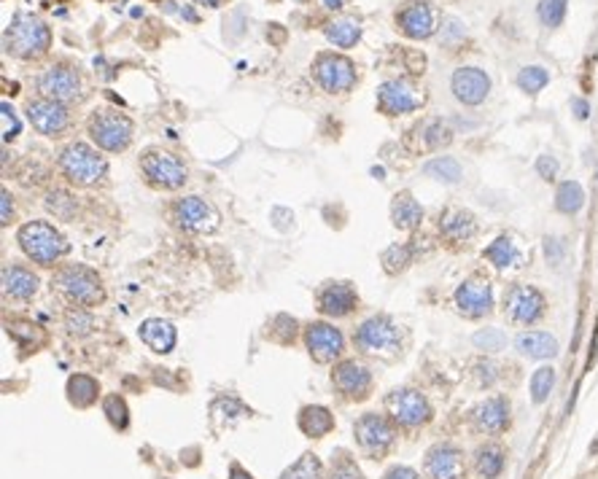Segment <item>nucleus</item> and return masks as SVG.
I'll list each match as a JSON object with an SVG mask.
<instances>
[{
	"mask_svg": "<svg viewBox=\"0 0 598 479\" xmlns=\"http://www.w3.org/2000/svg\"><path fill=\"white\" fill-rule=\"evenodd\" d=\"M327 479H364V471L359 468L354 455H348L345 450H340V453L334 455L332 466H329Z\"/></svg>",
	"mask_w": 598,
	"mask_h": 479,
	"instance_id": "42",
	"label": "nucleus"
},
{
	"mask_svg": "<svg viewBox=\"0 0 598 479\" xmlns=\"http://www.w3.org/2000/svg\"><path fill=\"white\" fill-rule=\"evenodd\" d=\"M585 205V188L577 181H563L555 191V210L558 213L574 215L580 213Z\"/></svg>",
	"mask_w": 598,
	"mask_h": 479,
	"instance_id": "36",
	"label": "nucleus"
},
{
	"mask_svg": "<svg viewBox=\"0 0 598 479\" xmlns=\"http://www.w3.org/2000/svg\"><path fill=\"white\" fill-rule=\"evenodd\" d=\"M315 305L329 318H345L359 307V293L348 280H329L315 293Z\"/></svg>",
	"mask_w": 598,
	"mask_h": 479,
	"instance_id": "20",
	"label": "nucleus"
},
{
	"mask_svg": "<svg viewBox=\"0 0 598 479\" xmlns=\"http://www.w3.org/2000/svg\"><path fill=\"white\" fill-rule=\"evenodd\" d=\"M65 390H68V401L76 410H86L100 396V383H97L95 377H89V374H73Z\"/></svg>",
	"mask_w": 598,
	"mask_h": 479,
	"instance_id": "31",
	"label": "nucleus"
},
{
	"mask_svg": "<svg viewBox=\"0 0 598 479\" xmlns=\"http://www.w3.org/2000/svg\"><path fill=\"white\" fill-rule=\"evenodd\" d=\"M483 256H485L496 269H507V266H515L517 261H520V251H517V245L512 242V237H507V235L493 240Z\"/></svg>",
	"mask_w": 598,
	"mask_h": 479,
	"instance_id": "33",
	"label": "nucleus"
},
{
	"mask_svg": "<svg viewBox=\"0 0 598 479\" xmlns=\"http://www.w3.org/2000/svg\"><path fill=\"white\" fill-rule=\"evenodd\" d=\"M439 235L448 242H466L477 235V218L469 210L450 208L439 215Z\"/></svg>",
	"mask_w": 598,
	"mask_h": 479,
	"instance_id": "26",
	"label": "nucleus"
},
{
	"mask_svg": "<svg viewBox=\"0 0 598 479\" xmlns=\"http://www.w3.org/2000/svg\"><path fill=\"white\" fill-rule=\"evenodd\" d=\"M453 299H456L458 312L469 320H480L493 312V288H490L488 280L480 278V275L463 280L461 286L456 288Z\"/></svg>",
	"mask_w": 598,
	"mask_h": 479,
	"instance_id": "17",
	"label": "nucleus"
},
{
	"mask_svg": "<svg viewBox=\"0 0 598 479\" xmlns=\"http://www.w3.org/2000/svg\"><path fill=\"white\" fill-rule=\"evenodd\" d=\"M3 140H14L16 135H19V121H16L14 111L9 108V103H3Z\"/></svg>",
	"mask_w": 598,
	"mask_h": 479,
	"instance_id": "49",
	"label": "nucleus"
},
{
	"mask_svg": "<svg viewBox=\"0 0 598 479\" xmlns=\"http://www.w3.org/2000/svg\"><path fill=\"white\" fill-rule=\"evenodd\" d=\"M313 79L315 84L329 94L351 92L356 86V65L334 52H324L315 57L313 62Z\"/></svg>",
	"mask_w": 598,
	"mask_h": 479,
	"instance_id": "10",
	"label": "nucleus"
},
{
	"mask_svg": "<svg viewBox=\"0 0 598 479\" xmlns=\"http://www.w3.org/2000/svg\"><path fill=\"white\" fill-rule=\"evenodd\" d=\"M571 108H574V116H577V119H587V116H590V106H587V100L574 97V100H571Z\"/></svg>",
	"mask_w": 598,
	"mask_h": 479,
	"instance_id": "53",
	"label": "nucleus"
},
{
	"mask_svg": "<svg viewBox=\"0 0 598 479\" xmlns=\"http://www.w3.org/2000/svg\"><path fill=\"white\" fill-rule=\"evenodd\" d=\"M297 423H299V431H302L305 436H310V439H324L327 434L334 431V415L329 412L327 407H321V404H308V407L299 410Z\"/></svg>",
	"mask_w": 598,
	"mask_h": 479,
	"instance_id": "27",
	"label": "nucleus"
},
{
	"mask_svg": "<svg viewBox=\"0 0 598 479\" xmlns=\"http://www.w3.org/2000/svg\"><path fill=\"white\" fill-rule=\"evenodd\" d=\"M383 479H421L418 477V471L410 466H391L385 474H383Z\"/></svg>",
	"mask_w": 598,
	"mask_h": 479,
	"instance_id": "52",
	"label": "nucleus"
},
{
	"mask_svg": "<svg viewBox=\"0 0 598 479\" xmlns=\"http://www.w3.org/2000/svg\"><path fill=\"white\" fill-rule=\"evenodd\" d=\"M475 374H477V380H480V385H490V383H496V377H499V366H496L493 361H477Z\"/></svg>",
	"mask_w": 598,
	"mask_h": 479,
	"instance_id": "48",
	"label": "nucleus"
},
{
	"mask_svg": "<svg viewBox=\"0 0 598 479\" xmlns=\"http://www.w3.org/2000/svg\"><path fill=\"white\" fill-rule=\"evenodd\" d=\"M16 242L30 261L41 266H55L68 253V240L49 221H28L16 232Z\"/></svg>",
	"mask_w": 598,
	"mask_h": 479,
	"instance_id": "3",
	"label": "nucleus"
},
{
	"mask_svg": "<svg viewBox=\"0 0 598 479\" xmlns=\"http://www.w3.org/2000/svg\"><path fill=\"white\" fill-rule=\"evenodd\" d=\"M0 205H3V210H0V224L3 227H9L11 224V215H14V197H11V191L9 188H3V194H0Z\"/></svg>",
	"mask_w": 598,
	"mask_h": 479,
	"instance_id": "51",
	"label": "nucleus"
},
{
	"mask_svg": "<svg viewBox=\"0 0 598 479\" xmlns=\"http://www.w3.org/2000/svg\"><path fill=\"white\" fill-rule=\"evenodd\" d=\"M412 261H415V245H412V242H394V245L385 248L380 256V264L388 275L405 272Z\"/></svg>",
	"mask_w": 598,
	"mask_h": 479,
	"instance_id": "34",
	"label": "nucleus"
},
{
	"mask_svg": "<svg viewBox=\"0 0 598 479\" xmlns=\"http://www.w3.org/2000/svg\"><path fill=\"white\" fill-rule=\"evenodd\" d=\"M426 103L423 92L405 79H391L383 81L378 86V111L385 116H405L412 113Z\"/></svg>",
	"mask_w": 598,
	"mask_h": 479,
	"instance_id": "12",
	"label": "nucleus"
},
{
	"mask_svg": "<svg viewBox=\"0 0 598 479\" xmlns=\"http://www.w3.org/2000/svg\"><path fill=\"white\" fill-rule=\"evenodd\" d=\"M396 30L412 40H426L436 33V11L423 0H407L394 16Z\"/></svg>",
	"mask_w": 598,
	"mask_h": 479,
	"instance_id": "18",
	"label": "nucleus"
},
{
	"mask_svg": "<svg viewBox=\"0 0 598 479\" xmlns=\"http://www.w3.org/2000/svg\"><path fill=\"white\" fill-rule=\"evenodd\" d=\"M450 140H453V130H450L445 121L442 119L426 121V127H423V146L436 151V148L442 146H450Z\"/></svg>",
	"mask_w": 598,
	"mask_h": 479,
	"instance_id": "44",
	"label": "nucleus"
},
{
	"mask_svg": "<svg viewBox=\"0 0 598 479\" xmlns=\"http://www.w3.org/2000/svg\"><path fill=\"white\" fill-rule=\"evenodd\" d=\"M38 92L49 100L57 103H73L81 97V79L79 73L68 65H52L49 70H43L38 79Z\"/></svg>",
	"mask_w": 598,
	"mask_h": 479,
	"instance_id": "19",
	"label": "nucleus"
},
{
	"mask_svg": "<svg viewBox=\"0 0 598 479\" xmlns=\"http://www.w3.org/2000/svg\"><path fill=\"white\" fill-rule=\"evenodd\" d=\"M230 479H254V477H251V474H248V471H245L240 463H232V466H230Z\"/></svg>",
	"mask_w": 598,
	"mask_h": 479,
	"instance_id": "54",
	"label": "nucleus"
},
{
	"mask_svg": "<svg viewBox=\"0 0 598 479\" xmlns=\"http://www.w3.org/2000/svg\"><path fill=\"white\" fill-rule=\"evenodd\" d=\"M57 167L65 175V181L79 188L97 186L106 175H108V162L100 157L95 148L86 143H68L57 157Z\"/></svg>",
	"mask_w": 598,
	"mask_h": 479,
	"instance_id": "2",
	"label": "nucleus"
},
{
	"mask_svg": "<svg viewBox=\"0 0 598 479\" xmlns=\"http://www.w3.org/2000/svg\"><path fill=\"white\" fill-rule=\"evenodd\" d=\"M3 40H6V52H11L19 60H38L52 46V30L41 16L19 11L6 27Z\"/></svg>",
	"mask_w": 598,
	"mask_h": 479,
	"instance_id": "1",
	"label": "nucleus"
},
{
	"mask_svg": "<svg viewBox=\"0 0 598 479\" xmlns=\"http://www.w3.org/2000/svg\"><path fill=\"white\" fill-rule=\"evenodd\" d=\"M0 280H3V293L16 302H30L41 286L38 275L25 264H6L0 272Z\"/></svg>",
	"mask_w": 598,
	"mask_h": 479,
	"instance_id": "23",
	"label": "nucleus"
},
{
	"mask_svg": "<svg viewBox=\"0 0 598 479\" xmlns=\"http://www.w3.org/2000/svg\"><path fill=\"white\" fill-rule=\"evenodd\" d=\"M305 347L318 364H334L345 350V337L327 320H313L305 326Z\"/></svg>",
	"mask_w": 598,
	"mask_h": 479,
	"instance_id": "15",
	"label": "nucleus"
},
{
	"mask_svg": "<svg viewBox=\"0 0 598 479\" xmlns=\"http://www.w3.org/2000/svg\"><path fill=\"white\" fill-rule=\"evenodd\" d=\"M450 89L463 106H480L490 92V79L483 67H458L450 79Z\"/></svg>",
	"mask_w": 598,
	"mask_h": 479,
	"instance_id": "22",
	"label": "nucleus"
},
{
	"mask_svg": "<svg viewBox=\"0 0 598 479\" xmlns=\"http://www.w3.org/2000/svg\"><path fill=\"white\" fill-rule=\"evenodd\" d=\"M504 463H507V453H504L499 444H483L477 447L475 453V471L480 479H499L504 471Z\"/></svg>",
	"mask_w": 598,
	"mask_h": 479,
	"instance_id": "30",
	"label": "nucleus"
},
{
	"mask_svg": "<svg viewBox=\"0 0 598 479\" xmlns=\"http://www.w3.org/2000/svg\"><path fill=\"white\" fill-rule=\"evenodd\" d=\"M140 173L154 188L162 191H176L189 181L186 164L178 159L176 154L162 151V148H146L140 157Z\"/></svg>",
	"mask_w": 598,
	"mask_h": 479,
	"instance_id": "7",
	"label": "nucleus"
},
{
	"mask_svg": "<svg viewBox=\"0 0 598 479\" xmlns=\"http://www.w3.org/2000/svg\"><path fill=\"white\" fill-rule=\"evenodd\" d=\"M423 175L434 178L439 184H458L463 178V170L458 159H453V157H434L423 164Z\"/></svg>",
	"mask_w": 598,
	"mask_h": 479,
	"instance_id": "35",
	"label": "nucleus"
},
{
	"mask_svg": "<svg viewBox=\"0 0 598 479\" xmlns=\"http://www.w3.org/2000/svg\"><path fill=\"white\" fill-rule=\"evenodd\" d=\"M52 286L70 299L76 307H97L106 302L103 280L92 266L86 264H65L60 266L52 278Z\"/></svg>",
	"mask_w": 598,
	"mask_h": 479,
	"instance_id": "4",
	"label": "nucleus"
},
{
	"mask_svg": "<svg viewBox=\"0 0 598 479\" xmlns=\"http://www.w3.org/2000/svg\"><path fill=\"white\" fill-rule=\"evenodd\" d=\"M472 342H475L480 350H502V347L507 345V337H504V332H499V329H483V332H477L475 337H472Z\"/></svg>",
	"mask_w": 598,
	"mask_h": 479,
	"instance_id": "47",
	"label": "nucleus"
},
{
	"mask_svg": "<svg viewBox=\"0 0 598 479\" xmlns=\"http://www.w3.org/2000/svg\"><path fill=\"white\" fill-rule=\"evenodd\" d=\"M321 3H324V9H329V11H342L351 0H321Z\"/></svg>",
	"mask_w": 598,
	"mask_h": 479,
	"instance_id": "55",
	"label": "nucleus"
},
{
	"mask_svg": "<svg viewBox=\"0 0 598 479\" xmlns=\"http://www.w3.org/2000/svg\"><path fill=\"white\" fill-rule=\"evenodd\" d=\"M46 208H49L57 218H62V221L73 218L76 210H79V205H76V200L70 197L68 191H52V194L46 197Z\"/></svg>",
	"mask_w": 598,
	"mask_h": 479,
	"instance_id": "45",
	"label": "nucleus"
},
{
	"mask_svg": "<svg viewBox=\"0 0 598 479\" xmlns=\"http://www.w3.org/2000/svg\"><path fill=\"white\" fill-rule=\"evenodd\" d=\"M555 385V369L553 366H539L534 377H531V401L534 404H544L553 393Z\"/></svg>",
	"mask_w": 598,
	"mask_h": 479,
	"instance_id": "39",
	"label": "nucleus"
},
{
	"mask_svg": "<svg viewBox=\"0 0 598 479\" xmlns=\"http://www.w3.org/2000/svg\"><path fill=\"white\" fill-rule=\"evenodd\" d=\"M197 6H208V9H218V6H224L227 0H194Z\"/></svg>",
	"mask_w": 598,
	"mask_h": 479,
	"instance_id": "56",
	"label": "nucleus"
},
{
	"mask_svg": "<svg viewBox=\"0 0 598 479\" xmlns=\"http://www.w3.org/2000/svg\"><path fill=\"white\" fill-rule=\"evenodd\" d=\"M472 420L477 431L483 434H502L509 426V401L504 396H490L483 404H477Z\"/></svg>",
	"mask_w": 598,
	"mask_h": 479,
	"instance_id": "24",
	"label": "nucleus"
},
{
	"mask_svg": "<svg viewBox=\"0 0 598 479\" xmlns=\"http://www.w3.org/2000/svg\"><path fill=\"white\" fill-rule=\"evenodd\" d=\"M332 385L345 401H367L375 385V377L356 359L337 361L332 369Z\"/></svg>",
	"mask_w": 598,
	"mask_h": 479,
	"instance_id": "11",
	"label": "nucleus"
},
{
	"mask_svg": "<svg viewBox=\"0 0 598 479\" xmlns=\"http://www.w3.org/2000/svg\"><path fill=\"white\" fill-rule=\"evenodd\" d=\"M385 410L391 415L399 428L405 431H415V428H423L431 417H434V410L429 399L423 396L421 390H412V388H399V390H391L385 396Z\"/></svg>",
	"mask_w": 598,
	"mask_h": 479,
	"instance_id": "9",
	"label": "nucleus"
},
{
	"mask_svg": "<svg viewBox=\"0 0 598 479\" xmlns=\"http://www.w3.org/2000/svg\"><path fill=\"white\" fill-rule=\"evenodd\" d=\"M391 221H394V227L402 229V232L418 229L423 221L421 202L415 200L410 191H399V194H394V200H391Z\"/></svg>",
	"mask_w": 598,
	"mask_h": 479,
	"instance_id": "29",
	"label": "nucleus"
},
{
	"mask_svg": "<svg viewBox=\"0 0 598 479\" xmlns=\"http://www.w3.org/2000/svg\"><path fill=\"white\" fill-rule=\"evenodd\" d=\"M354 436L359 450L367 455V458H383L394 447L396 441V423L388 417V415H378V412H367L361 415L354 423Z\"/></svg>",
	"mask_w": 598,
	"mask_h": 479,
	"instance_id": "8",
	"label": "nucleus"
},
{
	"mask_svg": "<svg viewBox=\"0 0 598 479\" xmlns=\"http://www.w3.org/2000/svg\"><path fill=\"white\" fill-rule=\"evenodd\" d=\"M593 450H598V441H596V444H593Z\"/></svg>",
	"mask_w": 598,
	"mask_h": 479,
	"instance_id": "57",
	"label": "nucleus"
},
{
	"mask_svg": "<svg viewBox=\"0 0 598 479\" xmlns=\"http://www.w3.org/2000/svg\"><path fill=\"white\" fill-rule=\"evenodd\" d=\"M426 479H466V461L456 444H434L426 453Z\"/></svg>",
	"mask_w": 598,
	"mask_h": 479,
	"instance_id": "21",
	"label": "nucleus"
},
{
	"mask_svg": "<svg viewBox=\"0 0 598 479\" xmlns=\"http://www.w3.org/2000/svg\"><path fill=\"white\" fill-rule=\"evenodd\" d=\"M65 329L73 337H86V334H92V329H95V318H92V312L86 307L73 305L65 312Z\"/></svg>",
	"mask_w": 598,
	"mask_h": 479,
	"instance_id": "43",
	"label": "nucleus"
},
{
	"mask_svg": "<svg viewBox=\"0 0 598 479\" xmlns=\"http://www.w3.org/2000/svg\"><path fill=\"white\" fill-rule=\"evenodd\" d=\"M536 173L542 175L544 181H555V175H558V162L553 159V157H539L536 159Z\"/></svg>",
	"mask_w": 598,
	"mask_h": 479,
	"instance_id": "50",
	"label": "nucleus"
},
{
	"mask_svg": "<svg viewBox=\"0 0 598 479\" xmlns=\"http://www.w3.org/2000/svg\"><path fill=\"white\" fill-rule=\"evenodd\" d=\"M132 121L127 119L119 111H111V108H103V111H95L89 119H86V133L92 137L100 151H108V154H122L130 148L132 143Z\"/></svg>",
	"mask_w": 598,
	"mask_h": 479,
	"instance_id": "6",
	"label": "nucleus"
},
{
	"mask_svg": "<svg viewBox=\"0 0 598 479\" xmlns=\"http://www.w3.org/2000/svg\"><path fill=\"white\" fill-rule=\"evenodd\" d=\"M547 310V302H544V293L534 286H526V283H517L512 286L507 296H504V312L507 318L517 323V326H531L544 315Z\"/></svg>",
	"mask_w": 598,
	"mask_h": 479,
	"instance_id": "13",
	"label": "nucleus"
},
{
	"mask_svg": "<svg viewBox=\"0 0 598 479\" xmlns=\"http://www.w3.org/2000/svg\"><path fill=\"white\" fill-rule=\"evenodd\" d=\"M137 337H140V342L149 347V350L159 353V356H167L176 347V339H178L176 326L170 320H162V318L143 320L140 329H137Z\"/></svg>",
	"mask_w": 598,
	"mask_h": 479,
	"instance_id": "25",
	"label": "nucleus"
},
{
	"mask_svg": "<svg viewBox=\"0 0 598 479\" xmlns=\"http://www.w3.org/2000/svg\"><path fill=\"white\" fill-rule=\"evenodd\" d=\"M550 84V73L542 65H529L517 73V86L526 94H539Z\"/></svg>",
	"mask_w": 598,
	"mask_h": 479,
	"instance_id": "40",
	"label": "nucleus"
},
{
	"mask_svg": "<svg viewBox=\"0 0 598 479\" xmlns=\"http://www.w3.org/2000/svg\"><path fill=\"white\" fill-rule=\"evenodd\" d=\"M354 345L364 356L396 359L402 353V329L388 315H372L364 323H359V329L354 332Z\"/></svg>",
	"mask_w": 598,
	"mask_h": 479,
	"instance_id": "5",
	"label": "nucleus"
},
{
	"mask_svg": "<svg viewBox=\"0 0 598 479\" xmlns=\"http://www.w3.org/2000/svg\"><path fill=\"white\" fill-rule=\"evenodd\" d=\"M299 3H302V0H299Z\"/></svg>",
	"mask_w": 598,
	"mask_h": 479,
	"instance_id": "58",
	"label": "nucleus"
},
{
	"mask_svg": "<svg viewBox=\"0 0 598 479\" xmlns=\"http://www.w3.org/2000/svg\"><path fill=\"white\" fill-rule=\"evenodd\" d=\"M281 479H327V468L321 463V458L313 453H305L297 463L286 468Z\"/></svg>",
	"mask_w": 598,
	"mask_h": 479,
	"instance_id": "37",
	"label": "nucleus"
},
{
	"mask_svg": "<svg viewBox=\"0 0 598 479\" xmlns=\"http://www.w3.org/2000/svg\"><path fill=\"white\" fill-rule=\"evenodd\" d=\"M327 38L337 49H351L361 40V25H359V19H351V16L334 19L332 25H327Z\"/></svg>",
	"mask_w": 598,
	"mask_h": 479,
	"instance_id": "32",
	"label": "nucleus"
},
{
	"mask_svg": "<svg viewBox=\"0 0 598 479\" xmlns=\"http://www.w3.org/2000/svg\"><path fill=\"white\" fill-rule=\"evenodd\" d=\"M517 353H523L526 359H555L558 356V339L550 332H523L515 337Z\"/></svg>",
	"mask_w": 598,
	"mask_h": 479,
	"instance_id": "28",
	"label": "nucleus"
},
{
	"mask_svg": "<svg viewBox=\"0 0 598 479\" xmlns=\"http://www.w3.org/2000/svg\"><path fill=\"white\" fill-rule=\"evenodd\" d=\"M297 334H299L297 318H291V315H286V312L275 315V318L270 320V326H267V337H270L272 342H278V345H291V342L297 339Z\"/></svg>",
	"mask_w": 598,
	"mask_h": 479,
	"instance_id": "38",
	"label": "nucleus"
},
{
	"mask_svg": "<svg viewBox=\"0 0 598 479\" xmlns=\"http://www.w3.org/2000/svg\"><path fill=\"white\" fill-rule=\"evenodd\" d=\"M170 215L178 227L191 235H208L218 227V213L210 202H205L203 197H181L173 202Z\"/></svg>",
	"mask_w": 598,
	"mask_h": 479,
	"instance_id": "14",
	"label": "nucleus"
},
{
	"mask_svg": "<svg viewBox=\"0 0 598 479\" xmlns=\"http://www.w3.org/2000/svg\"><path fill=\"white\" fill-rule=\"evenodd\" d=\"M103 412H106L108 423L116 428V431H124V428L130 426V410H127V401H124L119 393H108V396L103 399Z\"/></svg>",
	"mask_w": 598,
	"mask_h": 479,
	"instance_id": "41",
	"label": "nucleus"
},
{
	"mask_svg": "<svg viewBox=\"0 0 598 479\" xmlns=\"http://www.w3.org/2000/svg\"><path fill=\"white\" fill-rule=\"evenodd\" d=\"M25 113H28V121L33 124V130H38L46 137H60L70 127L68 106L57 103V100H49V97L30 100Z\"/></svg>",
	"mask_w": 598,
	"mask_h": 479,
	"instance_id": "16",
	"label": "nucleus"
},
{
	"mask_svg": "<svg viewBox=\"0 0 598 479\" xmlns=\"http://www.w3.org/2000/svg\"><path fill=\"white\" fill-rule=\"evenodd\" d=\"M566 3L569 0H539V19L544 27H558L566 19Z\"/></svg>",
	"mask_w": 598,
	"mask_h": 479,
	"instance_id": "46",
	"label": "nucleus"
}]
</instances>
